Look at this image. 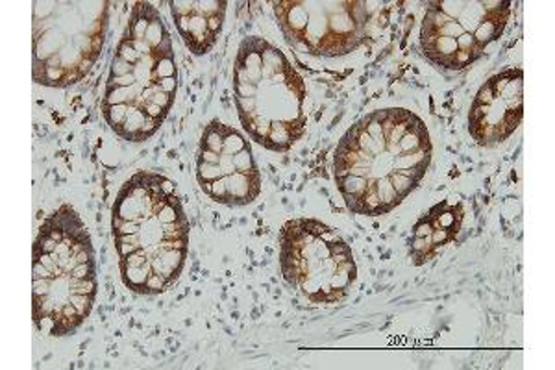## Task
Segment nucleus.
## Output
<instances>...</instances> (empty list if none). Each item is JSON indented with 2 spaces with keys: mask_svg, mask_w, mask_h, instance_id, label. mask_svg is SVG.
<instances>
[{
  "mask_svg": "<svg viewBox=\"0 0 555 370\" xmlns=\"http://www.w3.org/2000/svg\"><path fill=\"white\" fill-rule=\"evenodd\" d=\"M280 265L285 280L317 304L347 296L358 275L350 246L319 220H289L280 235Z\"/></svg>",
  "mask_w": 555,
  "mask_h": 370,
  "instance_id": "f03ea898",
  "label": "nucleus"
},
{
  "mask_svg": "<svg viewBox=\"0 0 555 370\" xmlns=\"http://www.w3.org/2000/svg\"><path fill=\"white\" fill-rule=\"evenodd\" d=\"M172 17L183 41L196 56L211 51L227 15V2H171Z\"/></svg>",
  "mask_w": 555,
  "mask_h": 370,
  "instance_id": "20e7f679",
  "label": "nucleus"
},
{
  "mask_svg": "<svg viewBox=\"0 0 555 370\" xmlns=\"http://www.w3.org/2000/svg\"><path fill=\"white\" fill-rule=\"evenodd\" d=\"M522 69H507L480 89L470 115L468 132L480 144L502 143L522 120Z\"/></svg>",
  "mask_w": 555,
  "mask_h": 370,
  "instance_id": "7ed1b4c3",
  "label": "nucleus"
},
{
  "mask_svg": "<svg viewBox=\"0 0 555 370\" xmlns=\"http://www.w3.org/2000/svg\"><path fill=\"white\" fill-rule=\"evenodd\" d=\"M240 119L254 141L269 151H289L306 132V86L282 52L266 39L241 44L234 75Z\"/></svg>",
  "mask_w": 555,
  "mask_h": 370,
  "instance_id": "f257e3e1",
  "label": "nucleus"
}]
</instances>
